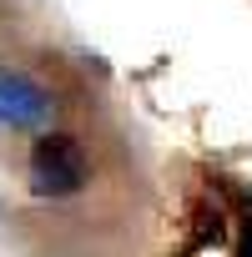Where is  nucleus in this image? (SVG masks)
I'll list each match as a JSON object with an SVG mask.
<instances>
[{"label": "nucleus", "instance_id": "1", "mask_svg": "<svg viewBox=\"0 0 252 257\" xmlns=\"http://www.w3.org/2000/svg\"><path fill=\"white\" fill-rule=\"evenodd\" d=\"M86 177H91V162H86V152H81L76 137L46 132V137L31 147V192H36V197H51V202L76 197V192L86 187Z\"/></svg>", "mask_w": 252, "mask_h": 257}, {"label": "nucleus", "instance_id": "2", "mask_svg": "<svg viewBox=\"0 0 252 257\" xmlns=\"http://www.w3.org/2000/svg\"><path fill=\"white\" fill-rule=\"evenodd\" d=\"M51 111H56V101L36 76H26L16 66H0V126L6 132H46Z\"/></svg>", "mask_w": 252, "mask_h": 257}]
</instances>
